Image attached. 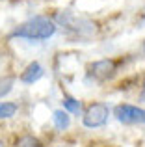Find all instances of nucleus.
Returning a JSON list of instances; mask_svg holds the SVG:
<instances>
[{
    "label": "nucleus",
    "instance_id": "obj_3",
    "mask_svg": "<svg viewBox=\"0 0 145 147\" xmlns=\"http://www.w3.org/2000/svg\"><path fill=\"white\" fill-rule=\"evenodd\" d=\"M112 114L123 125H145V108L136 106V104H128V102L115 104Z\"/></svg>",
    "mask_w": 145,
    "mask_h": 147
},
{
    "label": "nucleus",
    "instance_id": "obj_8",
    "mask_svg": "<svg viewBox=\"0 0 145 147\" xmlns=\"http://www.w3.org/2000/svg\"><path fill=\"white\" fill-rule=\"evenodd\" d=\"M13 147H45V144L34 134H22L13 142Z\"/></svg>",
    "mask_w": 145,
    "mask_h": 147
},
{
    "label": "nucleus",
    "instance_id": "obj_15",
    "mask_svg": "<svg viewBox=\"0 0 145 147\" xmlns=\"http://www.w3.org/2000/svg\"><path fill=\"white\" fill-rule=\"evenodd\" d=\"M0 147H6V144H4V140H0Z\"/></svg>",
    "mask_w": 145,
    "mask_h": 147
},
{
    "label": "nucleus",
    "instance_id": "obj_16",
    "mask_svg": "<svg viewBox=\"0 0 145 147\" xmlns=\"http://www.w3.org/2000/svg\"><path fill=\"white\" fill-rule=\"evenodd\" d=\"M56 147H63V145H56Z\"/></svg>",
    "mask_w": 145,
    "mask_h": 147
},
{
    "label": "nucleus",
    "instance_id": "obj_1",
    "mask_svg": "<svg viewBox=\"0 0 145 147\" xmlns=\"http://www.w3.org/2000/svg\"><path fill=\"white\" fill-rule=\"evenodd\" d=\"M58 26H56L54 19L45 17V15H36V17L28 19V21L21 22L15 26L9 37H19V39H30V41H45L50 39L56 34Z\"/></svg>",
    "mask_w": 145,
    "mask_h": 147
},
{
    "label": "nucleus",
    "instance_id": "obj_2",
    "mask_svg": "<svg viewBox=\"0 0 145 147\" xmlns=\"http://www.w3.org/2000/svg\"><path fill=\"white\" fill-rule=\"evenodd\" d=\"M123 60L119 58H102V60L91 61L86 67V82L87 84H104L110 82L119 73Z\"/></svg>",
    "mask_w": 145,
    "mask_h": 147
},
{
    "label": "nucleus",
    "instance_id": "obj_7",
    "mask_svg": "<svg viewBox=\"0 0 145 147\" xmlns=\"http://www.w3.org/2000/svg\"><path fill=\"white\" fill-rule=\"evenodd\" d=\"M52 123L58 130H67L71 127V115L63 108H58V110L52 112Z\"/></svg>",
    "mask_w": 145,
    "mask_h": 147
},
{
    "label": "nucleus",
    "instance_id": "obj_4",
    "mask_svg": "<svg viewBox=\"0 0 145 147\" xmlns=\"http://www.w3.org/2000/svg\"><path fill=\"white\" fill-rule=\"evenodd\" d=\"M110 108L104 102H93L82 112V125L86 129H99L106 125L110 119Z\"/></svg>",
    "mask_w": 145,
    "mask_h": 147
},
{
    "label": "nucleus",
    "instance_id": "obj_5",
    "mask_svg": "<svg viewBox=\"0 0 145 147\" xmlns=\"http://www.w3.org/2000/svg\"><path fill=\"white\" fill-rule=\"evenodd\" d=\"M56 26H62V28L69 30V32L76 34V36H84V34H93L95 32V24L89 21H86V19L82 17H76V15L69 13V11H65V13H58V17H56Z\"/></svg>",
    "mask_w": 145,
    "mask_h": 147
},
{
    "label": "nucleus",
    "instance_id": "obj_6",
    "mask_svg": "<svg viewBox=\"0 0 145 147\" xmlns=\"http://www.w3.org/2000/svg\"><path fill=\"white\" fill-rule=\"evenodd\" d=\"M43 75H45L43 65H41L39 61H32V63L26 65V69L21 73L19 78H21V82H24V84H36L37 80L43 78Z\"/></svg>",
    "mask_w": 145,
    "mask_h": 147
},
{
    "label": "nucleus",
    "instance_id": "obj_10",
    "mask_svg": "<svg viewBox=\"0 0 145 147\" xmlns=\"http://www.w3.org/2000/svg\"><path fill=\"white\" fill-rule=\"evenodd\" d=\"M17 104L15 102H9V100H4L0 102V119H9L17 114Z\"/></svg>",
    "mask_w": 145,
    "mask_h": 147
},
{
    "label": "nucleus",
    "instance_id": "obj_13",
    "mask_svg": "<svg viewBox=\"0 0 145 147\" xmlns=\"http://www.w3.org/2000/svg\"><path fill=\"white\" fill-rule=\"evenodd\" d=\"M140 100H142V102H145V78H143V82H142V91H140Z\"/></svg>",
    "mask_w": 145,
    "mask_h": 147
},
{
    "label": "nucleus",
    "instance_id": "obj_14",
    "mask_svg": "<svg viewBox=\"0 0 145 147\" xmlns=\"http://www.w3.org/2000/svg\"><path fill=\"white\" fill-rule=\"evenodd\" d=\"M142 52H143V56H145V41L142 43Z\"/></svg>",
    "mask_w": 145,
    "mask_h": 147
},
{
    "label": "nucleus",
    "instance_id": "obj_9",
    "mask_svg": "<svg viewBox=\"0 0 145 147\" xmlns=\"http://www.w3.org/2000/svg\"><path fill=\"white\" fill-rule=\"evenodd\" d=\"M62 102H63V110H65L69 115H71V114H72V115H80V114H82V102H80L78 99L65 95Z\"/></svg>",
    "mask_w": 145,
    "mask_h": 147
},
{
    "label": "nucleus",
    "instance_id": "obj_11",
    "mask_svg": "<svg viewBox=\"0 0 145 147\" xmlns=\"http://www.w3.org/2000/svg\"><path fill=\"white\" fill-rule=\"evenodd\" d=\"M13 86H15V76H9V75L0 76V99L6 97L7 93H11Z\"/></svg>",
    "mask_w": 145,
    "mask_h": 147
},
{
    "label": "nucleus",
    "instance_id": "obj_12",
    "mask_svg": "<svg viewBox=\"0 0 145 147\" xmlns=\"http://www.w3.org/2000/svg\"><path fill=\"white\" fill-rule=\"evenodd\" d=\"M138 22H140V26H143L145 28V7L142 11H140V17H138Z\"/></svg>",
    "mask_w": 145,
    "mask_h": 147
}]
</instances>
